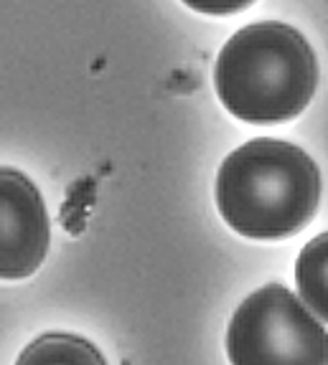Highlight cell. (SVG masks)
Masks as SVG:
<instances>
[{
    "label": "cell",
    "instance_id": "cell-1",
    "mask_svg": "<svg viewBox=\"0 0 328 365\" xmlns=\"http://www.w3.org/2000/svg\"><path fill=\"white\" fill-rule=\"evenodd\" d=\"M321 173L293 143L257 137L227 155L217 173L219 213L247 239L275 241L303 231L318 211Z\"/></svg>",
    "mask_w": 328,
    "mask_h": 365
},
{
    "label": "cell",
    "instance_id": "cell-2",
    "mask_svg": "<svg viewBox=\"0 0 328 365\" xmlns=\"http://www.w3.org/2000/svg\"><path fill=\"white\" fill-rule=\"evenodd\" d=\"M214 86L237 120L288 122L316 94V53L303 34L285 23H252L224 43L214 66Z\"/></svg>",
    "mask_w": 328,
    "mask_h": 365
},
{
    "label": "cell",
    "instance_id": "cell-3",
    "mask_svg": "<svg viewBox=\"0 0 328 365\" xmlns=\"http://www.w3.org/2000/svg\"><path fill=\"white\" fill-rule=\"evenodd\" d=\"M232 365H328V332L282 284L252 292L227 330Z\"/></svg>",
    "mask_w": 328,
    "mask_h": 365
},
{
    "label": "cell",
    "instance_id": "cell-4",
    "mask_svg": "<svg viewBox=\"0 0 328 365\" xmlns=\"http://www.w3.org/2000/svg\"><path fill=\"white\" fill-rule=\"evenodd\" d=\"M49 251V213L24 173L0 168V279H26Z\"/></svg>",
    "mask_w": 328,
    "mask_h": 365
},
{
    "label": "cell",
    "instance_id": "cell-5",
    "mask_svg": "<svg viewBox=\"0 0 328 365\" xmlns=\"http://www.w3.org/2000/svg\"><path fill=\"white\" fill-rule=\"evenodd\" d=\"M295 284L305 307L328 322V231L303 246L295 262Z\"/></svg>",
    "mask_w": 328,
    "mask_h": 365
},
{
    "label": "cell",
    "instance_id": "cell-6",
    "mask_svg": "<svg viewBox=\"0 0 328 365\" xmlns=\"http://www.w3.org/2000/svg\"><path fill=\"white\" fill-rule=\"evenodd\" d=\"M16 365H107L97 345L79 335L49 332L26 345Z\"/></svg>",
    "mask_w": 328,
    "mask_h": 365
},
{
    "label": "cell",
    "instance_id": "cell-7",
    "mask_svg": "<svg viewBox=\"0 0 328 365\" xmlns=\"http://www.w3.org/2000/svg\"><path fill=\"white\" fill-rule=\"evenodd\" d=\"M186 6L204 16H232L244 8H249L254 0H184Z\"/></svg>",
    "mask_w": 328,
    "mask_h": 365
}]
</instances>
